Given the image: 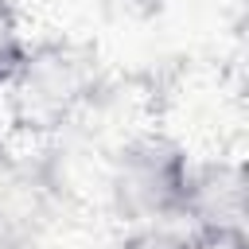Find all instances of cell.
Returning a JSON list of instances; mask_svg holds the SVG:
<instances>
[{
    "label": "cell",
    "mask_w": 249,
    "mask_h": 249,
    "mask_svg": "<svg viewBox=\"0 0 249 249\" xmlns=\"http://www.w3.org/2000/svg\"><path fill=\"white\" fill-rule=\"evenodd\" d=\"M191 160L167 136L128 140L109 171V202L132 226H179Z\"/></svg>",
    "instance_id": "obj_1"
},
{
    "label": "cell",
    "mask_w": 249,
    "mask_h": 249,
    "mask_svg": "<svg viewBox=\"0 0 249 249\" xmlns=\"http://www.w3.org/2000/svg\"><path fill=\"white\" fill-rule=\"evenodd\" d=\"M8 89H12V113L23 128L31 132L58 128L93 97L97 58L78 43L27 47V58Z\"/></svg>",
    "instance_id": "obj_2"
},
{
    "label": "cell",
    "mask_w": 249,
    "mask_h": 249,
    "mask_svg": "<svg viewBox=\"0 0 249 249\" xmlns=\"http://www.w3.org/2000/svg\"><path fill=\"white\" fill-rule=\"evenodd\" d=\"M183 226L198 249H245L249 241V179L237 160L191 163L183 195Z\"/></svg>",
    "instance_id": "obj_3"
},
{
    "label": "cell",
    "mask_w": 249,
    "mask_h": 249,
    "mask_svg": "<svg viewBox=\"0 0 249 249\" xmlns=\"http://www.w3.org/2000/svg\"><path fill=\"white\" fill-rule=\"evenodd\" d=\"M27 58V39H23V23L16 16V8L8 0H0V89L12 86V78L19 74Z\"/></svg>",
    "instance_id": "obj_4"
},
{
    "label": "cell",
    "mask_w": 249,
    "mask_h": 249,
    "mask_svg": "<svg viewBox=\"0 0 249 249\" xmlns=\"http://www.w3.org/2000/svg\"><path fill=\"white\" fill-rule=\"evenodd\" d=\"M117 249H198V245L175 226H144L132 230L124 241H117Z\"/></svg>",
    "instance_id": "obj_5"
}]
</instances>
